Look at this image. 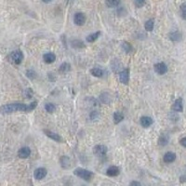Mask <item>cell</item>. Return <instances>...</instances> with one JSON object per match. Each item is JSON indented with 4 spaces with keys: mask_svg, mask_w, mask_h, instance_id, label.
<instances>
[{
    "mask_svg": "<svg viewBox=\"0 0 186 186\" xmlns=\"http://www.w3.org/2000/svg\"><path fill=\"white\" fill-rule=\"evenodd\" d=\"M47 174H48V171H47V169L45 168H38V169H37L35 170L34 177H35L36 180H40L44 179L47 176Z\"/></svg>",
    "mask_w": 186,
    "mask_h": 186,
    "instance_id": "9c48e42d",
    "label": "cell"
},
{
    "mask_svg": "<svg viewBox=\"0 0 186 186\" xmlns=\"http://www.w3.org/2000/svg\"><path fill=\"white\" fill-rule=\"evenodd\" d=\"M60 164H61V167L64 169L69 168V158L67 157H63L60 158Z\"/></svg>",
    "mask_w": 186,
    "mask_h": 186,
    "instance_id": "4316f807",
    "label": "cell"
},
{
    "mask_svg": "<svg viewBox=\"0 0 186 186\" xmlns=\"http://www.w3.org/2000/svg\"><path fill=\"white\" fill-rule=\"evenodd\" d=\"M180 145H181V146H183L184 148H186V137H185V138L180 139Z\"/></svg>",
    "mask_w": 186,
    "mask_h": 186,
    "instance_id": "1f68e13d",
    "label": "cell"
},
{
    "mask_svg": "<svg viewBox=\"0 0 186 186\" xmlns=\"http://www.w3.org/2000/svg\"><path fill=\"white\" fill-rule=\"evenodd\" d=\"M16 112H30L29 104L27 105L21 103H12L0 107V113L4 114H9Z\"/></svg>",
    "mask_w": 186,
    "mask_h": 186,
    "instance_id": "6da1fadb",
    "label": "cell"
},
{
    "mask_svg": "<svg viewBox=\"0 0 186 186\" xmlns=\"http://www.w3.org/2000/svg\"><path fill=\"white\" fill-rule=\"evenodd\" d=\"M74 174L76 176H77L78 178H80L84 180H87V181H90L92 180V178L94 177V174H93L91 171L85 169H82V168L76 169L74 170Z\"/></svg>",
    "mask_w": 186,
    "mask_h": 186,
    "instance_id": "7a4b0ae2",
    "label": "cell"
},
{
    "mask_svg": "<svg viewBox=\"0 0 186 186\" xmlns=\"http://www.w3.org/2000/svg\"><path fill=\"white\" fill-rule=\"evenodd\" d=\"M169 38L172 41H180L181 39V34L178 31H175V32H172L169 34Z\"/></svg>",
    "mask_w": 186,
    "mask_h": 186,
    "instance_id": "7402d4cb",
    "label": "cell"
},
{
    "mask_svg": "<svg viewBox=\"0 0 186 186\" xmlns=\"http://www.w3.org/2000/svg\"><path fill=\"white\" fill-rule=\"evenodd\" d=\"M43 60H44V61L46 64H53L54 61L56 60V56L52 52H48V53L43 55Z\"/></svg>",
    "mask_w": 186,
    "mask_h": 186,
    "instance_id": "7c38bea8",
    "label": "cell"
},
{
    "mask_svg": "<svg viewBox=\"0 0 186 186\" xmlns=\"http://www.w3.org/2000/svg\"><path fill=\"white\" fill-rule=\"evenodd\" d=\"M124 119V114L120 112H115L114 114V124H118L120 123L122 120Z\"/></svg>",
    "mask_w": 186,
    "mask_h": 186,
    "instance_id": "603a6c76",
    "label": "cell"
},
{
    "mask_svg": "<svg viewBox=\"0 0 186 186\" xmlns=\"http://www.w3.org/2000/svg\"><path fill=\"white\" fill-rule=\"evenodd\" d=\"M146 0H134V5L136 8H142L145 5Z\"/></svg>",
    "mask_w": 186,
    "mask_h": 186,
    "instance_id": "f1b7e54d",
    "label": "cell"
},
{
    "mask_svg": "<svg viewBox=\"0 0 186 186\" xmlns=\"http://www.w3.org/2000/svg\"><path fill=\"white\" fill-rule=\"evenodd\" d=\"M121 47H122L123 50L125 51L126 53H130V52H131V50H132V46H131L129 42H127V41L122 42Z\"/></svg>",
    "mask_w": 186,
    "mask_h": 186,
    "instance_id": "cb8c5ba5",
    "label": "cell"
},
{
    "mask_svg": "<svg viewBox=\"0 0 186 186\" xmlns=\"http://www.w3.org/2000/svg\"><path fill=\"white\" fill-rule=\"evenodd\" d=\"M169 137L168 134H165V133L161 134L158 139V144L161 146H166L169 143Z\"/></svg>",
    "mask_w": 186,
    "mask_h": 186,
    "instance_id": "e0dca14e",
    "label": "cell"
},
{
    "mask_svg": "<svg viewBox=\"0 0 186 186\" xmlns=\"http://www.w3.org/2000/svg\"><path fill=\"white\" fill-rule=\"evenodd\" d=\"M90 74L95 77H102L103 76V71L100 68H92L90 70Z\"/></svg>",
    "mask_w": 186,
    "mask_h": 186,
    "instance_id": "d6986e66",
    "label": "cell"
},
{
    "mask_svg": "<svg viewBox=\"0 0 186 186\" xmlns=\"http://www.w3.org/2000/svg\"><path fill=\"white\" fill-rule=\"evenodd\" d=\"M101 34H102V33L100 32V31H98V32H95V33H93V34H90L89 36L87 37V42H88V43H93V42L96 41V40L100 37Z\"/></svg>",
    "mask_w": 186,
    "mask_h": 186,
    "instance_id": "2e32d148",
    "label": "cell"
},
{
    "mask_svg": "<svg viewBox=\"0 0 186 186\" xmlns=\"http://www.w3.org/2000/svg\"><path fill=\"white\" fill-rule=\"evenodd\" d=\"M42 1H43L44 3H50L52 0H42Z\"/></svg>",
    "mask_w": 186,
    "mask_h": 186,
    "instance_id": "836d02e7",
    "label": "cell"
},
{
    "mask_svg": "<svg viewBox=\"0 0 186 186\" xmlns=\"http://www.w3.org/2000/svg\"><path fill=\"white\" fill-rule=\"evenodd\" d=\"M31 156V149L29 147H21L18 152V157L21 159H26Z\"/></svg>",
    "mask_w": 186,
    "mask_h": 186,
    "instance_id": "30bf717a",
    "label": "cell"
},
{
    "mask_svg": "<svg viewBox=\"0 0 186 186\" xmlns=\"http://www.w3.org/2000/svg\"><path fill=\"white\" fill-rule=\"evenodd\" d=\"M154 72L158 75H165L168 72V66L164 64V63H158L157 64H154L153 66Z\"/></svg>",
    "mask_w": 186,
    "mask_h": 186,
    "instance_id": "ba28073f",
    "label": "cell"
},
{
    "mask_svg": "<svg viewBox=\"0 0 186 186\" xmlns=\"http://www.w3.org/2000/svg\"><path fill=\"white\" fill-rule=\"evenodd\" d=\"M153 26H154V20H153V19L148 20V21L145 22V24H144V28H145L146 31H148V32H151V31H153Z\"/></svg>",
    "mask_w": 186,
    "mask_h": 186,
    "instance_id": "44dd1931",
    "label": "cell"
},
{
    "mask_svg": "<svg viewBox=\"0 0 186 186\" xmlns=\"http://www.w3.org/2000/svg\"><path fill=\"white\" fill-rule=\"evenodd\" d=\"M107 151H108L107 147L102 144H98L93 148V153H94L97 157H104L107 153Z\"/></svg>",
    "mask_w": 186,
    "mask_h": 186,
    "instance_id": "277c9868",
    "label": "cell"
},
{
    "mask_svg": "<svg viewBox=\"0 0 186 186\" xmlns=\"http://www.w3.org/2000/svg\"><path fill=\"white\" fill-rule=\"evenodd\" d=\"M175 159H176V154H175L174 153H172V152H168V153H166L164 154V157H163L164 162H165V163H168V164L174 162Z\"/></svg>",
    "mask_w": 186,
    "mask_h": 186,
    "instance_id": "4fadbf2b",
    "label": "cell"
},
{
    "mask_svg": "<svg viewBox=\"0 0 186 186\" xmlns=\"http://www.w3.org/2000/svg\"><path fill=\"white\" fill-rule=\"evenodd\" d=\"M45 109H46V111H47L48 113L52 114V113H54V112H55L56 107H55V105H54L53 103H46V105H45Z\"/></svg>",
    "mask_w": 186,
    "mask_h": 186,
    "instance_id": "484cf974",
    "label": "cell"
},
{
    "mask_svg": "<svg viewBox=\"0 0 186 186\" xmlns=\"http://www.w3.org/2000/svg\"><path fill=\"white\" fill-rule=\"evenodd\" d=\"M10 61H12V63L14 64H21V61L23 60V54L21 50H14L10 53Z\"/></svg>",
    "mask_w": 186,
    "mask_h": 186,
    "instance_id": "3957f363",
    "label": "cell"
},
{
    "mask_svg": "<svg viewBox=\"0 0 186 186\" xmlns=\"http://www.w3.org/2000/svg\"><path fill=\"white\" fill-rule=\"evenodd\" d=\"M119 80L122 84L128 85L130 81V70L129 69H123L119 73Z\"/></svg>",
    "mask_w": 186,
    "mask_h": 186,
    "instance_id": "8992f818",
    "label": "cell"
},
{
    "mask_svg": "<svg viewBox=\"0 0 186 186\" xmlns=\"http://www.w3.org/2000/svg\"><path fill=\"white\" fill-rule=\"evenodd\" d=\"M180 13H181V17L186 20V2L183 3L181 6H180Z\"/></svg>",
    "mask_w": 186,
    "mask_h": 186,
    "instance_id": "4dcf8cb0",
    "label": "cell"
},
{
    "mask_svg": "<svg viewBox=\"0 0 186 186\" xmlns=\"http://www.w3.org/2000/svg\"><path fill=\"white\" fill-rule=\"evenodd\" d=\"M72 47L75 48H85V44L81 40H73Z\"/></svg>",
    "mask_w": 186,
    "mask_h": 186,
    "instance_id": "d4e9b609",
    "label": "cell"
},
{
    "mask_svg": "<svg viewBox=\"0 0 186 186\" xmlns=\"http://www.w3.org/2000/svg\"><path fill=\"white\" fill-rule=\"evenodd\" d=\"M26 76H27V77L30 78V79H35V78L37 77V74H36V72L33 71V70H28V71L26 72Z\"/></svg>",
    "mask_w": 186,
    "mask_h": 186,
    "instance_id": "83f0119b",
    "label": "cell"
},
{
    "mask_svg": "<svg viewBox=\"0 0 186 186\" xmlns=\"http://www.w3.org/2000/svg\"><path fill=\"white\" fill-rule=\"evenodd\" d=\"M24 96L25 98H28V99H31L33 97V90L32 88H26L25 91H24Z\"/></svg>",
    "mask_w": 186,
    "mask_h": 186,
    "instance_id": "f546056e",
    "label": "cell"
},
{
    "mask_svg": "<svg viewBox=\"0 0 186 186\" xmlns=\"http://www.w3.org/2000/svg\"><path fill=\"white\" fill-rule=\"evenodd\" d=\"M120 173V169L118 167H115V166H113V167H110L108 169H107V172L106 174L110 177H115V176H118Z\"/></svg>",
    "mask_w": 186,
    "mask_h": 186,
    "instance_id": "9a60e30c",
    "label": "cell"
},
{
    "mask_svg": "<svg viewBox=\"0 0 186 186\" xmlns=\"http://www.w3.org/2000/svg\"><path fill=\"white\" fill-rule=\"evenodd\" d=\"M130 184V185H137V186H140V185H141V182H139V181H131Z\"/></svg>",
    "mask_w": 186,
    "mask_h": 186,
    "instance_id": "d6a6232c",
    "label": "cell"
},
{
    "mask_svg": "<svg viewBox=\"0 0 186 186\" xmlns=\"http://www.w3.org/2000/svg\"><path fill=\"white\" fill-rule=\"evenodd\" d=\"M44 133L46 134L47 137H48L49 139H51V140H53V141H55L57 142H64L63 138H61L59 134H57V133H55V132H53L51 130H44Z\"/></svg>",
    "mask_w": 186,
    "mask_h": 186,
    "instance_id": "52a82bcc",
    "label": "cell"
},
{
    "mask_svg": "<svg viewBox=\"0 0 186 186\" xmlns=\"http://www.w3.org/2000/svg\"><path fill=\"white\" fill-rule=\"evenodd\" d=\"M121 0H105V5L108 8H116L120 5Z\"/></svg>",
    "mask_w": 186,
    "mask_h": 186,
    "instance_id": "ac0fdd59",
    "label": "cell"
},
{
    "mask_svg": "<svg viewBox=\"0 0 186 186\" xmlns=\"http://www.w3.org/2000/svg\"><path fill=\"white\" fill-rule=\"evenodd\" d=\"M140 123H141V127H143V128H149L150 126L153 125V120L150 116H141V119H140Z\"/></svg>",
    "mask_w": 186,
    "mask_h": 186,
    "instance_id": "8fae6325",
    "label": "cell"
},
{
    "mask_svg": "<svg viewBox=\"0 0 186 186\" xmlns=\"http://www.w3.org/2000/svg\"><path fill=\"white\" fill-rule=\"evenodd\" d=\"M172 110L174 112H178V113H180L183 111V104H182L181 99H178L175 101V103L172 105Z\"/></svg>",
    "mask_w": 186,
    "mask_h": 186,
    "instance_id": "5bb4252c",
    "label": "cell"
},
{
    "mask_svg": "<svg viewBox=\"0 0 186 186\" xmlns=\"http://www.w3.org/2000/svg\"><path fill=\"white\" fill-rule=\"evenodd\" d=\"M71 70V65L68 64V63H64L61 64L60 68H59V72L60 73H66V72H69Z\"/></svg>",
    "mask_w": 186,
    "mask_h": 186,
    "instance_id": "ffe728a7",
    "label": "cell"
},
{
    "mask_svg": "<svg viewBox=\"0 0 186 186\" xmlns=\"http://www.w3.org/2000/svg\"><path fill=\"white\" fill-rule=\"evenodd\" d=\"M86 15L83 12H77L74 16V22L77 26H82L86 22Z\"/></svg>",
    "mask_w": 186,
    "mask_h": 186,
    "instance_id": "5b68a950",
    "label": "cell"
}]
</instances>
